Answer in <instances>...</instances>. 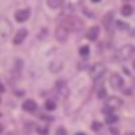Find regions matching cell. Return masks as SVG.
<instances>
[{
    "instance_id": "cell-1",
    "label": "cell",
    "mask_w": 135,
    "mask_h": 135,
    "mask_svg": "<svg viewBox=\"0 0 135 135\" xmlns=\"http://www.w3.org/2000/svg\"><path fill=\"white\" fill-rule=\"evenodd\" d=\"M135 54V46L134 45H124V46H122L116 54H115V60L118 61H127L130 60L132 55Z\"/></svg>"
},
{
    "instance_id": "cell-2",
    "label": "cell",
    "mask_w": 135,
    "mask_h": 135,
    "mask_svg": "<svg viewBox=\"0 0 135 135\" xmlns=\"http://www.w3.org/2000/svg\"><path fill=\"white\" fill-rule=\"evenodd\" d=\"M105 70H107L105 65L101 64V62H97V64H95L91 68V70H89V76H91L92 80H99V78H101V76H104Z\"/></svg>"
},
{
    "instance_id": "cell-3",
    "label": "cell",
    "mask_w": 135,
    "mask_h": 135,
    "mask_svg": "<svg viewBox=\"0 0 135 135\" xmlns=\"http://www.w3.org/2000/svg\"><path fill=\"white\" fill-rule=\"evenodd\" d=\"M109 84L114 89H120V88H123V85H124V80H123V77L119 73H114L109 78Z\"/></svg>"
},
{
    "instance_id": "cell-4",
    "label": "cell",
    "mask_w": 135,
    "mask_h": 135,
    "mask_svg": "<svg viewBox=\"0 0 135 135\" xmlns=\"http://www.w3.org/2000/svg\"><path fill=\"white\" fill-rule=\"evenodd\" d=\"M122 104H123L122 99H119V97H116V96H111V97H108V99H107L105 107H107V108H109L111 111H114V109L119 108Z\"/></svg>"
},
{
    "instance_id": "cell-5",
    "label": "cell",
    "mask_w": 135,
    "mask_h": 135,
    "mask_svg": "<svg viewBox=\"0 0 135 135\" xmlns=\"http://www.w3.org/2000/svg\"><path fill=\"white\" fill-rule=\"evenodd\" d=\"M68 34H69L68 26H60L57 30H55V38H57L58 42H65L66 38H68Z\"/></svg>"
},
{
    "instance_id": "cell-6",
    "label": "cell",
    "mask_w": 135,
    "mask_h": 135,
    "mask_svg": "<svg viewBox=\"0 0 135 135\" xmlns=\"http://www.w3.org/2000/svg\"><path fill=\"white\" fill-rule=\"evenodd\" d=\"M30 16V9L28 8H25V9H19L15 12V19L16 22H19V23H22V22H26Z\"/></svg>"
},
{
    "instance_id": "cell-7",
    "label": "cell",
    "mask_w": 135,
    "mask_h": 135,
    "mask_svg": "<svg viewBox=\"0 0 135 135\" xmlns=\"http://www.w3.org/2000/svg\"><path fill=\"white\" fill-rule=\"evenodd\" d=\"M99 35H100V27H97V26H92L86 31V38L89 41H96L99 38Z\"/></svg>"
},
{
    "instance_id": "cell-8",
    "label": "cell",
    "mask_w": 135,
    "mask_h": 135,
    "mask_svg": "<svg viewBox=\"0 0 135 135\" xmlns=\"http://www.w3.org/2000/svg\"><path fill=\"white\" fill-rule=\"evenodd\" d=\"M27 30L26 28H20L18 32H16V35H15V38H14V43L15 45H19V43H22V42H23L25 39H26V37H27Z\"/></svg>"
},
{
    "instance_id": "cell-9",
    "label": "cell",
    "mask_w": 135,
    "mask_h": 135,
    "mask_svg": "<svg viewBox=\"0 0 135 135\" xmlns=\"http://www.w3.org/2000/svg\"><path fill=\"white\" fill-rule=\"evenodd\" d=\"M37 107L38 105H37V103L34 100H26L25 103L22 104V108H23L26 112H34L37 109Z\"/></svg>"
},
{
    "instance_id": "cell-10",
    "label": "cell",
    "mask_w": 135,
    "mask_h": 135,
    "mask_svg": "<svg viewBox=\"0 0 135 135\" xmlns=\"http://www.w3.org/2000/svg\"><path fill=\"white\" fill-rule=\"evenodd\" d=\"M57 89H58V92H60V95H62V96H66L68 95V86H66V84H65V81L64 80H58L57 81Z\"/></svg>"
},
{
    "instance_id": "cell-11",
    "label": "cell",
    "mask_w": 135,
    "mask_h": 135,
    "mask_svg": "<svg viewBox=\"0 0 135 135\" xmlns=\"http://www.w3.org/2000/svg\"><path fill=\"white\" fill-rule=\"evenodd\" d=\"M104 122L107 123V124H115V123L118 122V116L115 114H112V112H109V114H105Z\"/></svg>"
},
{
    "instance_id": "cell-12",
    "label": "cell",
    "mask_w": 135,
    "mask_h": 135,
    "mask_svg": "<svg viewBox=\"0 0 135 135\" xmlns=\"http://www.w3.org/2000/svg\"><path fill=\"white\" fill-rule=\"evenodd\" d=\"M132 12H134L132 6H130V4H124V6L122 7V15H123V16H130Z\"/></svg>"
},
{
    "instance_id": "cell-13",
    "label": "cell",
    "mask_w": 135,
    "mask_h": 135,
    "mask_svg": "<svg viewBox=\"0 0 135 135\" xmlns=\"http://www.w3.org/2000/svg\"><path fill=\"white\" fill-rule=\"evenodd\" d=\"M50 8H60L64 4V0H46Z\"/></svg>"
},
{
    "instance_id": "cell-14",
    "label": "cell",
    "mask_w": 135,
    "mask_h": 135,
    "mask_svg": "<svg viewBox=\"0 0 135 135\" xmlns=\"http://www.w3.org/2000/svg\"><path fill=\"white\" fill-rule=\"evenodd\" d=\"M112 15H114V14H112V12H109V14H107V15L104 16V19H103V23H104V26H105V28H107V30L111 27L112 19H114V16H112Z\"/></svg>"
},
{
    "instance_id": "cell-15",
    "label": "cell",
    "mask_w": 135,
    "mask_h": 135,
    "mask_svg": "<svg viewBox=\"0 0 135 135\" xmlns=\"http://www.w3.org/2000/svg\"><path fill=\"white\" fill-rule=\"evenodd\" d=\"M55 107H57V104H55V101H53V100H47L46 103H45V108L47 111H54Z\"/></svg>"
},
{
    "instance_id": "cell-16",
    "label": "cell",
    "mask_w": 135,
    "mask_h": 135,
    "mask_svg": "<svg viewBox=\"0 0 135 135\" xmlns=\"http://www.w3.org/2000/svg\"><path fill=\"white\" fill-rule=\"evenodd\" d=\"M78 53H80L81 57H86V55L89 54V47H88V46H83V47H80Z\"/></svg>"
},
{
    "instance_id": "cell-17",
    "label": "cell",
    "mask_w": 135,
    "mask_h": 135,
    "mask_svg": "<svg viewBox=\"0 0 135 135\" xmlns=\"http://www.w3.org/2000/svg\"><path fill=\"white\" fill-rule=\"evenodd\" d=\"M116 26L119 30H127L128 28V25L124 23V22H116Z\"/></svg>"
},
{
    "instance_id": "cell-18",
    "label": "cell",
    "mask_w": 135,
    "mask_h": 135,
    "mask_svg": "<svg viewBox=\"0 0 135 135\" xmlns=\"http://www.w3.org/2000/svg\"><path fill=\"white\" fill-rule=\"evenodd\" d=\"M92 130L93 131H99V130H101V124L99 122H93L92 123Z\"/></svg>"
},
{
    "instance_id": "cell-19",
    "label": "cell",
    "mask_w": 135,
    "mask_h": 135,
    "mask_svg": "<svg viewBox=\"0 0 135 135\" xmlns=\"http://www.w3.org/2000/svg\"><path fill=\"white\" fill-rule=\"evenodd\" d=\"M97 97H99V99L105 97V89H104V88H101V89H99V91H97Z\"/></svg>"
},
{
    "instance_id": "cell-20",
    "label": "cell",
    "mask_w": 135,
    "mask_h": 135,
    "mask_svg": "<svg viewBox=\"0 0 135 135\" xmlns=\"http://www.w3.org/2000/svg\"><path fill=\"white\" fill-rule=\"evenodd\" d=\"M57 135H66V130H65L64 127H60V128L57 130Z\"/></svg>"
},
{
    "instance_id": "cell-21",
    "label": "cell",
    "mask_w": 135,
    "mask_h": 135,
    "mask_svg": "<svg viewBox=\"0 0 135 135\" xmlns=\"http://www.w3.org/2000/svg\"><path fill=\"white\" fill-rule=\"evenodd\" d=\"M38 132L39 134H47V127H41V128H38Z\"/></svg>"
},
{
    "instance_id": "cell-22",
    "label": "cell",
    "mask_w": 135,
    "mask_h": 135,
    "mask_svg": "<svg viewBox=\"0 0 135 135\" xmlns=\"http://www.w3.org/2000/svg\"><path fill=\"white\" fill-rule=\"evenodd\" d=\"M111 132H112V134H115V135H118V134H119V131H118V130H115V128H112V130H111Z\"/></svg>"
},
{
    "instance_id": "cell-23",
    "label": "cell",
    "mask_w": 135,
    "mask_h": 135,
    "mask_svg": "<svg viewBox=\"0 0 135 135\" xmlns=\"http://www.w3.org/2000/svg\"><path fill=\"white\" fill-rule=\"evenodd\" d=\"M0 92H4V86H3L2 83H0Z\"/></svg>"
},
{
    "instance_id": "cell-24",
    "label": "cell",
    "mask_w": 135,
    "mask_h": 135,
    "mask_svg": "<svg viewBox=\"0 0 135 135\" xmlns=\"http://www.w3.org/2000/svg\"><path fill=\"white\" fill-rule=\"evenodd\" d=\"M123 70H124V73H126V74H130V72H128V69H127V68H124Z\"/></svg>"
},
{
    "instance_id": "cell-25",
    "label": "cell",
    "mask_w": 135,
    "mask_h": 135,
    "mask_svg": "<svg viewBox=\"0 0 135 135\" xmlns=\"http://www.w3.org/2000/svg\"><path fill=\"white\" fill-rule=\"evenodd\" d=\"M16 95H18V96H22V95H23V92H22V91H18Z\"/></svg>"
},
{
    "instance_id": "cell-26",
    "label": "cell",
    "mask_w": 135,
    "mask_h": 135,
    "mask_svg": "<svg viewBox=\"0 0 135 135\" xmlns=\"http://www.w3.org/2000/svg\"><path fill=\"white\" fill-rule=\"evenodd\" d=\"M91 2H93V3H99L100 0H91Z\"/></svg>"
},
{
    "instance_id": "cell-27",
    "label": "cell",
    "mask_w": 135,
    "mask_h": 135,
    "mask_svg": "<svg viewBox=\"0 0 135 135\" xmlns=\"http://www.w3.org/2000/svg\"><path fill=\"white\" fill-rule=\"evenodd\" d=\"M76 135H85V134H84V132H77Z\"/></svg>"
},
{
    "instance_id": "cell-28",
    "label": "cell",
    "mask_w": 135,
    "mask_h": 135,
    "mask_svg": "<svg viewBox=\"0 0 135 135\" xmlns=\"http://www.w3.org/2000/svg\"><path fill=\"white\" fill-rule=\"evenodd\" d=\"M126 135H135L134 132H128V134H126Z\"/></svg>"
},
{
    "instance_id": "cell-29",
    "label": "cell",
    "mask_w": 135,
    "mask_h": 135,
    "mask_svg": "<svg viewBox=\"0 0 135 135\" xmlns=\"http://www.w3.org/2000/svg\"><path fill=\"white\" fill-rule=\"evenodd\" d=\"M7 135H15V134H11V132H9V134H7Z\"/></svg>"
},
{
    "instance_id": "cell-30",
    "label": "cell",
    "mask_w": 135,
    "mask_h": 135,
    "mask_svg": "<svg viewBox=\"0 0 135 135\" xmlns=\"http://www.w3.org/2000/svg\"><path fill=\"white\" fill-rule=\"evenodd\" d=\"M134 69H135V61H134Z\"/></svg>"
},
{
    "instance_id": "cell-31",
    "label": "cell",
    "mask_w": 135,
    "mask_h": 135,
    "mask_svg": "<svg viewBox=\"0 0 135 135\" xmlns=\"http://www.w3.org/2000/svg\"><path fill=\"white\" fill-rule=\"evenodd\" d=\"M0 103H2V99H0Z\"/></svg>"
},
{
    "instance_id": "cell-32",
    "label": "cell",
    "mask_w": 135,
    "mask_h": 135,
    "mask_svg": "<svg viewBox=\"0 0 135 135\" xmlns=\"http://www.w3.org/2000/svg\"><path fill=\"white\" fill-rule=\"evenodd\" d=\"M0 116H2V114H0Z\"/></svg>"
}]
</instances>
